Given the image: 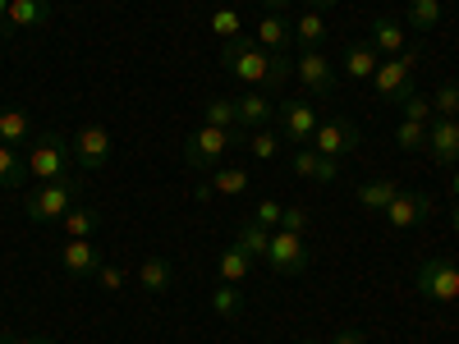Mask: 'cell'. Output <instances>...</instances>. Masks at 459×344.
<instances>
[{
  "label": "cell",
  "instance_id": "17",
  "mask_svg": "<svg viewBox=\"0 0 459 344\" xmlns=\"http://www.w3.org/2000/svg\"><path fill=\"white\" fill-rule=\"evenodd\" d=\"M344 73H350L354 83H372V73H377V64H381V56H377V47L372 42H350L344 47Z\"/></svg>",
  "mask_w": 459,
  "mask_h": 344
},
{
  "label": "cell",
  "instance_id": "32",
  "mask_svg": "<svg viewBox=\"0 0 459 344\" xmlns=\"http://www.w3.org/2000/svg\"><path fill=\"white\" fill-rule=\"evenodd\" d=\"M239 142H248V151L257 161H276L281 157V138L272 129H248V138H239Z\"/></svg>",
  "mask_w": 459,
  "mask_h": 344
},
{
  "label": "cell",
  "instance_id": "27",
  "mask_svg": "<svg viewBox=\"0 0 459 344\" xmlns=\"http://www.w3.org/2000/svg\"><path fill=\"white\" fill-rule=\"evenodd\" d=\"M441 0H409V10H404V19H409V28L413 32H432V28H441Z\"/></svg>",
  "mask_w": 459,
  "mask_h": 344
},
{
  "label": "cell",
  "instance_id": "29",
  "mask_svg": "<svg viewBox=\"0 0 459 344\" xmlns=\"http://www.w3.org/2000/svg\"><path fill=\"white\" fill-rule=\"evenodd\" d=\"M294 42H299L303 51H317V47L326 42V19H322L317 10H308V14L294 23Z\"/></svg>",
  "mask_w": 459,
  "mask_h": 344
},
{
  "label": "cell",
  "instance_id": "30",
  "mask_svg": "<svg viewBox=\"0 0 459 344\" xmlns=\"http://www.w3.org/2000/svg\"><path fill=\"white\" fill-rule=\"evenodd\" d=\"M203 115H207V125H216V129H239L235 97H212V101L203 106Z\"/></svg>",
  "mask_w": 459,
  "mask_h": 344
},
{
  "label": "cell",
  "instance_id": "31",
  "mask_svg": "<svg viewBox=\"0 0 459 344\" xmlns=\"http://www.w3.org/2000/svg\"><path fill=\"white\" fill-rule=\"evenodd\" d=\"M212 313H216V317H239V313H244V294H239L235 285L221 280V285L212 289Z\"/></svg>",
  "mask_w": 459,
  "mask_h": 344
},
{
  "label": "cell",
  "instance_id": "14",
  "mask_svg": "<svg viewBox=\"0 0 459 344\" xmlns=\"http://www.w3.org/2000/svg\"><path fill=\"white\" fill-rule=\"evenodd\" d=\"M428 151L437 166H455L459 161V120H432L428 125Z\"/></svg>",
  "mask_w": 459,
  "mask_h": 344
},
{
  "label": "cell",
  "instance_id": "39",
  "mask_svg": "<svg viewBox=\"0 0 459 344\" xmlns=\"http://www.w3.org/2000/svg\"><path fill=\"white\" fill-rule=\"evenodd\" d=\"M92 280H97V285H101L106 294H120V289L129 285V276H125V266H110V262H101V271H97Z\"/></svg>",
  "mask_w": 459,
  "mask_h": 344
},
{
  "label": "cell",
  "instance_id": "37",
  "mask_svg": "<svg viewBox=\"0 0 459 344\" xmlns=\"http://www.w3.org/2000/svg\"><path fill=\"white\" fill-rule=\"evenodd\" d=\"M239 10H230V5H221L216 14H212V32L221 37V42H230V37H239Z\"/></svg>",
  "mask_w": 459,
  "mask_h": 344
},
{
  "label": "cell",
  "instance_id": "36",
  "mask_svg": "<svg viewBox=\"0 0 459 344\" xmlns=\"http://www.w3.org/2000/svg\"><path fill=\"white\" fill-rule=\"evenodd\" d=\"M432 110H437V120H455L459 115V83H441L437 97H432Z\"/></svg>",
  "mask_w": 459,
  "mask_h": 344
},
{
  "label": "cell",
  "instance_id": "42",
  "mask_svg": "<svg viewBox=\"0 0 459 344\" xmlns=\"http://www.w3.org/2000/svg\"><path fill=\"white\" fill-rule=\"evenodd\" d=\"M194 198H198V202H207V198H216V194H212V184H207V179H203V184L194 188Z\"/></svg>",
  "mask_w": 459,
  "mask_h": 344
},
{
  "label": "cell",
  "instance_id": "11",
  "mask_svg": "<svg viewBox=\"0 0 459 344\" xmlns=\"http://www.w3.org/2000/svg\"><path fill=\"white\" fill-rule=\"evenodd\" d=\"M381 216H386L391 229H413V225H423V220L432 216V194H413V188H400L395 202L381 211Z\"/></svg>",
  "mask_w": 459,
  "mask_h": 344
},
{
  "label": "cell",
  "instance_id": "41",
  "mask_svg": "<svg viewBox=\"0 0 459 344\" xmlns=\"http://www.w3.org/2000/svg\"><path fill=\"white\" fill-rule=\"evenodd\" d=\"M326 344H368V335H363V326H340Z\"/></svg>",
  "mask_w": 459,
  "mask_h": 344
},
{
  "label": "cell",
  "instance_id": "6",
  "mask_svg": "<svg viewBox=\"0 0 459 344\" xmlns=\"http://www.w3.org/2000/svg\"><path fill=\"white\" fill-rule=\"evenodd\" d=\"M413 69H418V47H413V51L404 47L400 56L381 60V64H377V73H372V88H377V97H386V101L409 97V92H413Z\"/></svg>",
  "mask_w": 459,
  "mask_h": 344
},
{
  "label": "cell",
  "instance_id": "47",
  "mask_svg": "<svg viewBox=\"0 0 459 344\" xmlns=\"http://www.w3.org/2000/svg\"><path fill=\"white\" fill-rule=\"evenodd\" d=\"M450 194H455V202H459V170L450 175Z\"/></svg>",
  "mask_w": 459,
  "mask_h": 344
},
{
  "label": "cell",
  "instance_id": "50",
  "mask_svg": "<svg viewBox=\"0 0 459 344\" xmlns=\"http://www.w3.org/2000/svg\"><path fill=\"white\" fill-rule=\"evenodd\" d=\"M0 344H10V340H5V335H0Z\"/></svg>",
  "mask_w": 459,
  "mask_h": 344
},
{
  "label": "cell",
  "instance_id": "49",
  "mask_svg": "<svg viewBox=\"0 0 459 344\" xmlns=\"http://www.w3.org/2000/svg\"><path fill=\"white\" fill-rule=\"evenodd\" d=\"M303 344H322V340H303Z\"/></svg>",
  "mask_w": 459,
  "mask_h": 344
},
{
  "label": "cell",
  "instance_id": "12",
  "mask_svg": "<svg viewBox=\"0 0 459 344\" xmlns=\"http://www.w3.org/2000/svg\"><path fill=\"white\" fill-rule=\"evenodd\" d=\"M322 125V115L313 110V101H281V133L299 147H308L313 133Z\"/></svg>",
  "mask_w": 459,
  "mask_h": 344
},
{
  "label": "cell",
  "instance_id": "9",
  "mask_svg": "<svg viewBox=\"0 0 459 344\" xmlns=\"http://www.w3.org/2000/svg\"><path fill=\"white\" fill-rule=\"evenodd\" d=\"M308 147L322 151V157H331V161H340V157H350V151L359 147V125L354 120H322Z\"/></svg>",
  "mask_w": 459,
  "mask_h": 344
},
{
  "label": "cell",
  "instance_id": "44",
  "mask_svg": "<svg viewBox=\"0 0 459 344\" xmlns=\"http://www.w3.org/2000/svg\"><path fill=\"white\" fill-rule=\"evenodd\" d=\"M303 5H317V10H331V5H340V0H303Z\"/></svg>",
  "mask_w": 459,
  "mask_h": 344
},
{
  "label": "cell",
  "instance_id": "24",
  "mask_svg": "<svg viewBox=\"0 0 459 344\" xmlns=\"http://www.w3.org/2000/svg\"><path fill=\"white\" fill-rule=\"evenodd\" d=\"M372 47H377V56H400L404 51V28H400V19H377L372 23Z\"/></svg>",
  "mask_w": 459,
  "mask_h": 344
},
{
  "label": "cell",
  "instance_id": "46",
  "mask_svg": "<svg viewBox=\"0 0 459 344\" xmlns=\"http://www.w3.org/2000/svg\"><path fill=\"white\" fill-rule=\"evenodd\" d=\"M5 14H10V0H0V32H5Z\"/></svg>",
  "mask_w": 459,
  "mask_h": 344
},
{
  "label": "cell",
  "instance_id": "2",
  "mask_svg": "<svg viewBox=\"0 0 459 344\" xmlns=\"http://www.w3.org/2000/svg\"><path fill=\"white\" fill-rule=\"evenodd\" d=\"M23 161H28V175L32 179L56 184V179H69L74 175V147H69L65 133H37Z\"/></svg>",
  "mask_w": 459,
  "mask_h": 344
},
{
  "label": "cell",
  "instance_id": "1",
  "mask_svg": "<svg viewBox=\"0 0 459 344\" xmlns=\"http://www.w3.org/2000/svg\"><path fill=\"white\" fill-rule=\"evenodd\" d=\"M221 64L235 73V79H244L248 88H276V83H285V79H294V60L290 56H266L262 47H257V37H230V42L221 47Z\"/></svg>",
  "mask_w": 459,
  "mask_h": 344
},
{
  "label": "cell",
  "instance_id": "43",
  "mask_svg": "<svg viewBox=\"0 0 459 344\" xmlns=\"http://www.w3.org/2000/svg\"><path fill=\"white\" fill-rule=\"evenodd\" d=\"M10 344H56V340H42V335H19V340H10Z\"/></svg>",
  "mask_w": 459,
  "mask_h": 344
},
{
  "label": "cell",
  "instance_id": "5",
  "mask_svg": "<svg viewBox=\"0 0 459 344\" xmlns=\"http://www.w3.org/2000/svg\"><path fill=\"white\" fill-rule=\"evenodd\" d=\"M413 285L428 303H455L459 298V266L450 257H428L423 266L413 271Z\"/></svg>",
  "mask_w": 459,
  "mask_h": 344
},
{
  "label": "cell",
  "instance_id": "13",
  "mask_svg": "<svg viewBox=\"0 0 459 344\" xmlns=\"http://www.w3.org/2000/svg\"><path fill=\"white\" fill-rule=\"evenodd\" d=\"M101 248L92 244V239H69L65 248H60V266H65V276H74V280H92L97 271H101Z\"/></svg>",
  "mask_w": 459,
  "mask_h": 344
},
{
  "label": "cell",
  "instance_id": "38",
  "mask_svg": "<svg viewBox=\"0 0 459 344\" xmlns=\"http://www.w3.org/2000/svg\"><path fill=\"white\" fill-rule=\"evenodd\" d=\"M281 211H285L281 202H272V198H262V202L253 207V216H248V220H253V225H262V229H281Z\"/></svg>",
  "mask_w": 459,
  "mask_h": 344
},
{
  "label": "cell",
  "instance_id": "10",
  "mask_svg": "<svg viewBox=\"0 0 459 344\" xmlns=\"http://www.w3.org/2000/svg\"><path fill=\"white\" fill-rule=\"evenodd\" d=\"M294 79L308 88L313 97H331L335 92V64L322 56V51H303L294 60Z\"/></svg>",
  "mask_w": 459,
  "mask_h": 344
},
{
  "label": "cell",
  "instance_id": "16",
  "mask_svg": "<svg viewBox=\"0 0 459 344\" xmlns=\"http://www.w3.org/2000/svg\"><path fill=\"white\" fill-rule=\"evenodd\" d=\"M276 101L266 97L262 88H248L244 97H235V115H239V129H266V120H272Z\"/></svg>",
  "mask_w": 459,
  "mask_h": 344
},
{
  "label": "cell",
  "instance_id": "15",
  "mask_svg": "<svg viewBox=\"0 0 459 344\" xmlns=\"http://www.w3.org/2000/svg\"><path fill=\"white\" fill-rule=\"evenodd\" d=\"M290 42H294V23L285 19V14H262V23H257V47L266 51V56H285L290 51Z\"/></svg>",
  "mask_w": 459,
  "mask_h": 344
},
{
  "label": "cell",
  "instance_id": "18",
  "mask_svg": "<svg viewBox=\"0 0 459 344\" xmlns=\"http://www.w3.org/2000/svg\"><path fill=\"white\" fill-rule=\"evenodd\" d=\"M294 175L317 179V184H331V179H340V161L322 157V151H313V147H299V151H294Z\"/></svg>",
  "mask_w": 459,
  "mask_h": 344
},
{
  "label": "cell",
  "instance_id": "20",
  "mask_svg": "<svg viewBox=\"0 0 459 344\" xmlns=\"http://www.w3.org/2000/svg\"><path fill=\"white\" fill-rule=\"evenodd\" d=\"M51 0H10V14H5V37L14 28H37V23H47L51 19Z\"/></svg>",
  "mask_w": 459,
  "mask_h": 344
},
{
  "label": "cell",
  "instance_id": "33",
  "mask_svg": "<svg viewBox=\"0 0 459 344\" xmlns=\"http://www.w3.org/2000/svg\"><path fill=\"white\" fill-rule=\"evenodd\" d=\"M253 262L257 257H266V244H272V229H262V225H253V220H244V229H239V239H235Z\"/></svg>",
  "mask_w": 459,
  "mask_h": 344
},
{
  "label": "cell",
  "instance_id": "3",
  "mask_svg": "<svg viewBox=\"0 0 459 344\" xmlns=\"http://www.w3.org/2000/svg\"><path fill=\"white\" fill-rule=\"evenodd\" d=\"M74 202H79V175L56 179V184H37L23 198V211H28L32 225H51V220H65V211Z\"/></svg>",
  "mask_w": 459,
  "mask_h": 344
},
{
  "label": "cell",
  "instance_id": "23",
  "mask_svg": "<svg viewBox=\"0 0 459 344\" xmlns=\"http://www.w3.org/2000/svg\"><path fill=\"white\" fill-rule=\"evenodd\" d=\"M216 271H221V280H225V285H239V280H248V276H253V257H248L239 244H230V248L221 253V262H216Z\"/></svg>",
  "mask_w": 459,
  "mask_h": 344
},
{
  "label": "cell",
  "instance_id": "19",
  "mask_svg": "<svg viewBox=\"0 0 459 344\" xmlns=\"http://www.w3.org/2000/svg\"><path fill=\"white\" fill-rule=\"evenodd\" d=\"M37 129H32V115L10 106V110H0V142H10V147H32Z\"/></svg>",
  "mask_w": 459,
  "mask_h": 344
},
{
  "label": "cell",
  "instance_id": "22",
  "mask_svg": "<svg viewBox=\"0 0 459 344\" xmlns=\"http://www.w3.org/2000/svg\"><path fill=\"white\" fill-rule=\"evenodd\" d=\"M60 225H65V235H69V239H92V235H97V225H101V211H97V207H83V202H74V207L65 211Z\"/></svg>",
  "mask_w": 459,
  "mask_h": 344
},
{
  "label": "cell",
  "instance_id": "7",
  "mask_svg": "<svg viewBox=\"0 0 459 344\" xmlns=\"http://www.w3.org/2000/svg\"><path fill=\"white\" fill-rule=\"evenodd\" d=\"M266 266H272L276 276H303L308 271L313 253L303 248V235H290V229H272V244H266Z\"/></svg>",
  "mask_w": 459,
  "mask_h": 344
},
{
  "label": "cell",
  "instance_id": "26",
  "mask_svg": "<svg viewBox=\"0 0 459 344\" xmlns=\"http://www.w3.org/2000/svg\"><path fill=\"white\" fill-rule=\"evenodd\" d=\"M207 184H212V194H221V198H239L244 188H248V170H239V166H216V170L207 175Z\"/></svg>",
  "mask_w": 459,
  "mask_h": 344
},
{
  "label": "cell",
  "instance_id": "48",
  "mask_svg": "<svg viewBox=\"0 0 459 344\" xmlns=\"http://www.w3.org/2000/svg\"><path fill=\"white\" fill-rule=\"evenodd\" d=\"M450 225H455V235H459V202H455V211H450Z\"/></svg>",
  "mask_w": 459,
  "mask_h": 344
},
{
  "label": "cell",
  "instance_id": "40",
  "mask_svg": "<svg viewBox=\"0 0 459 344\" xmlns=\"http://www.w3.org/2000/svg\"><path fill=\"white\" fill-rule=\"evenodd\" d=\"M281 229H290V235H303V229H308V211H303V207H285V211H281Z\"/></svg>",
  "mask_w": 459,
  "mask_h": 344
},
{
  "label": "cell",
  "instance_id": "4",
  "mask_svg": "<svg viewBox=\"0 0 459 344\" xmlns=\"http://www.w3.org/2000/svg\"><path fill=\"white\" fill-rule=\"evenodd\" d=\"M244 133L239 129H216V125H203L194 138L184 142V161H188V170H198V175H212L216 166H221V157L230 147H235Z\"/></svg>",
  "mask_w": 459,
  "mask_h": 344
},
{
  "label": "cell",
  "instance_id": "8",
  "mask_svg": "<svg viewBox=\"0 0 459 344\" xmlns=\"http://www.w3.org/2000/svg\"><path fill=\"white\" fill-rule=\"evenodd\" d=\"M69 147H74V166L88 170V175H97V170L110 166V133L101 125H83L79 133L69 138Z\"/></svg>",
  "mask_w": 459,
  "mask_h": 344
},
{
  "label": "cell",
  "instance_id": "45",
  "mask_svg": "<svg viewBox=\"0 0 459 344\" xmlns=\"http://www.w3.org/2000/svg\"><path fill=\"white\" fill-rule=\"evenodd\" d=\"M262 5H266V10H276V14H281V10L290 5V0H262Z\"/></svg>",
  "mask_w": 459,
  "mask_h": 344
},
{
  "label": "cell",
  "instance_id": "25",
  "mask_svg": "<svg viewBox=\"0 0 459 344\" xmlns=\"http://www.w3.org/2000/svg\"><path fill=\"white\" fill-rule=\"evenodd\" d=\"M395 194H400L395 179H368V184H359V202H363L368 211H386V207L395 202Z\"/></svg>",
  "mask_w": 459,
  "mask_h": 344
},
{
  "label": "cell",
  "instance_id": "28",
  "mask_svg": "<svg viewBox=\"0 0 459 344\" xmlns=\"http://www.w3.org/2000/svg\"><path fill=\"white\" fill-rule=\"evenodd\" d=\"M28 179V161L19 157V147L0 142V188H23Z\"/></svg>",
  "mask_w": 459,
  "mask_h": 344
},
{
  "label": "cell",
  "instance_id": "21",
  "mask_svg": "<svg viewBox=\"0 0 459 344\" xmlns=\"http://www.w3.org/2000/svg\"><path fill=\"white\" fill-rule=\"evenodd\" d=\"M170 280H175V266H170L166 257H143V266H138V285H143L147 294H166Z\"/></svg>",
  "mask_w": 459,
  "mask_h": 344
},
{
  "label": "cell",
  "instance_id": "34",
  "mask_svg": "<svg viewBox=\"0 0 459 344\" xmlns=\"http://www.w3.org/2000/svg\"><path fill=\"white\" fill-rule=\"evenodd\" d=\"M400 110H404V120H413V125H432V120H437L432 97H423V92H409V97H400Z\"/></svg>",
  "mask_w": 459,
  "mask_h": 344
},
{
  "label": "cell",
  "instance_id": "35",
  "mask_svg": "<svg viewBox=\"0 0 459 344\" xmlns=\"http://www.w3.org/2000/svg\"><path fill=\"white\" fill-rule=\"evenodd\" d=\"M395 147H400V151H423V147H428V125L400 120V129H395Z\"/></svg>",
  "mask_w": 459,
  "mask_h": 344
}]
</instances>
